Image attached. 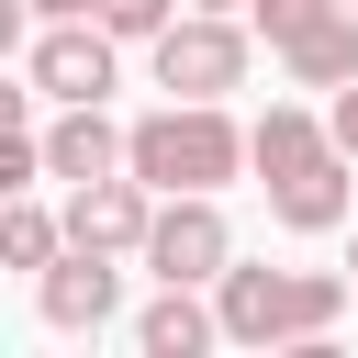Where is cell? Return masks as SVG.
<instances>
[{
    "label": "cell",
    "instance_id": "cell-1",
    "mask_svg": "<svg viewBox=\"0 0 358 358\" xmlns=\"http://www.w3.org/2000/svg\"><path fill=\"white\" fill-rule=\"evenodd\" d=\"M213 313H224L235 347H313L347 313V280L336 268H224L213 280Z\"/></svg>",
    "mask_w": 358,
    "mask_h": 358
},
{
    "label": "cell",
    "instance_id": "cell-2",
    "mask_svg": "<svg viewBox=\"0 0 358 358\" xmlns=\"http://www.w3.org/2000/svg\"><path fill=\"white\" fill-rule=\"evenodd\" d=\"M145 190H224L235 168H257L246 157V134L224 123V101H168V112H145L134 123V157H123Z\"/></svg>",
    "mask_w": 358,
    "mask_h": 358
},
{
    "label": "cell",
    "instance_id": "cell-3",
    "mask_svg": "<svg viewBox=\"0 0 358 358\" xmlns=\"http://www.w3.org/2000/svg\"><path fill=\"white\" fill-rule=\"evenodd\" d=\"M246 78V34L224 22V11H179L168 34H157V90L168 101H224Z\"/></svg>",
    "mask_w": 358,
    "mask_h": 358
},
{
    "label": "cell",
    "instance_id": "cell-4",
    "mask_svg": "<svg viewBox=\"0 0 358 358\" xmlns=\"http://www.w3.org/2000/svg\"><path fill=\"white\" fill-rule=\"evenodd\" d=\"M112 22L101 11H78V22H45L34 45H22V78H34V101H101L112 90Z\"/></svg>",
    "mask_w": 358,
    "mask_h": 358
},
{
    "label": "cell",
    "instance_id": "cell-5",
    "mask_svg": "<svg viewBox=\"0 0 358 358\" xmlns=\"http://www.w3.org/2000/svg\"><path fill=\"white\" fill-rule=\"evenodd\" d=\"M34 302H45V324H56V336H101V324H112V302H123V257L67 235V246L34 268Z\"/></svg>",
    "mask_w": 358,
    "mask_h": 358
},
{
    "label": "cell",
    "instance_id": "cell-6",
    "mask_svg": "<svg viewBox=\"0 0 358 358\" xmlns=\"http://www.w3.org/2000/svg\"><path fill=\"white\" fill-rule=\"evenodd\" d=\"M145 268H157V280H224V268H235V235H224L213 190H157V235H145Z\"/></svg>",
    "mask_w": 358,
    "mask_h": 358
},
{
    "label": "cell",
    "instance_id": "cell-7",
    "mask_svg": "<svg viewBox=\"0 0 358 358\" xmlns=\"http://www.w3.org/2000/svg\"><path fill=\"white\" fill-rule=\"evenodd\" d=\"M67 235H78V246H112V257H145V235H157V190H145L134 168L78 179V190H67Z\"/></svg>",
    "mask_w": 358,
    "mask_h": 358
},
{
    "label": "cell",
    "instance_id": "cell-8",
    "mask_svg": "<svg viewBox=\"0 0 358 358\" xmlns=\"http://www.w3.org/2000/svg\"><path fill=\"white\" fill-rule=\"evenodd\" d=\"M134 157V134H112V112L101 101H56V123H45V168L78 190V179H112Z\"/></svg>",
    "mask_w": 358,
    "mask_h": 358
},
{
    "label": "cell",
    "instance_id": "cell-9",
    "mask_svg": "<svg viewBox=\"0 0 358 358\" xmlns=\"http://www.w3.org/2000/svg\"><path fill=\"white\" fill-rule=\"evenodd\" d=\"M347 168H358L347 145H324V157L280 168V179H268V213H280L291 235H336V224H347Z\"/></svg>",
    "mask_w": 358,
    "mask_h": 358
},
{
    "label": "cell",
    "instance_id": "cell-10",
    "mask_svg": "<svg viewBox=\"0 0 358 358\" xmlns=\"http://www.w3.org/2000/svg\"><path fill=\"white\" fill-rule=\"evenodd\" d=\"M190 291H201V280H168V291L134 313V347H145V358H201V347L224 336V313H201Z\"/></svg>",
    "mask_w": 358,
    "mask_h": 358
},
{
    "label": "cell",
    "instance_id": "cell-11",
    "mask_svg": "<svg viewBox=\"0 0 358 358\" xmlns=\"http://www.w3.org/2000/svg\"><path fill=\"white\" fill-rule=\"evenodd\" d=\"M336 145V123H313L302 101H268L257 123H246V157H257V179H280V168H302V157H324Z\"/></svg>",
    "mask_w": 358,
    "mask_h": 358
},
{
    "label": "cell",
    "instance_id": "cell-12",
    "mask_svg": "<svg viewBox=\"0 0 358 358\" xmlns=\"http://www.w3.org/2000/svg\"><path fill=\"white\" fill-rule=\"evenodd\" d=\"M280 67H291L302 90H347V78H358V11H324L302 45H280Z\"/></svg>",
    "mask_w": 358,
    "mask_h": 358
},
{
    "label": "cell",
    "instance_id": "cell-13",
    "mask_svg": "<svg viewBox=\"0 0 358 358\" xmlns=\"http://www.w3.org/2000/svg\"><path fill=\"white\" fill-rule=\"evenodd\" d=\"M56 246H67V224H56L34 190H11V213H0V268H45Z\"/></svg>",
    "mask_w": 358,
    "mask_h": 358
},
{
    "label": "cell",
    "instance_id": "cell-14",
    "mask_svg": "<svg viewBox=\"0 0 358 358\" xmlns=\"http://www.w3.org/2000/svg\"><path fill=\"white\" fill-rule=\"evenodd\" d=\"M90 11H101V22L123 34V45H157V34H168V22H179L190 0H90Z\"/></svg>",
    "mask_w": 358,
    "mask_h": 358
},
{
    "label": "cell",
    "instance_id": "cell-15",
    "mask_svg": "<svg viewBox=\"0 0 358 358\" xmlns=\"http://www.w3.org/2000/svg\"><path fill=\"white\" fill-rule=\"evenodd\" d=\"M246 11H257V34H268V45H302V34H313L324 11H347V0H246Z\"/></svg>",
    "mask_w": 358,
    "mask_h": 358
},
{
    "label": "cell",
    "instance_id": "cell-16",
    "mask_svg": "<svg viewBox=\"0 0 358 358\" xmlns=\"http://www.w3.org/2000/svg\"><path fill=\"white\" fill-rule=\"evenodd\" d=\"M324 123H336V145H347V157H358V78H347V90H336V112H324Z\"/></svg>",
    "mask_w": 358,
    "mask_h": 358
},
{
    "label": "cell",
    "instance_id": "cell-17",
    "mask_svg": "<svg viewBox=\"0 0 358 358\" xmlns=\"http://www.w3.org/2000/svg\"><path fill=\"white\" fill-rule=\"evenodd\" d=\"M22 11H45V22H78V11H90V0H22Z\"/></svg>",
    "mask_w": 358,
    "mask_h": 358
},
{
    "label": "cell",
    "instance_id": "cell-18",
    "mask_svg": "<svg viewBox=\"0 0 358 358\" xmlns=\"http://www.w3.org/2000/svg\"><path fill=\"white\" fill-rule=\"evenodd\" d=\"M190 11H235V0H190Z\"/></svg>",
    "mask_w": 358,
    "mask_h": 358
},
{
    "label": "cell",
    "instance_id": "cell-19",
    "mask_svg": "<svg viewBox=\"0 0 358 358\" xmlns=\"http://www.w3.org/2000/svg\"><path fill=\"white\" fill-rule=\"evenodd\" d=\"M347 268H358V246H347Z\"/></svg>",
    "mask_w": 358,
    "mask_h": 358
},
{
    "label": "cell",
    "instance_id": "cell-20",
    "mask_svg": "<svg viewBox=\"0 0 358 358\" xmlns=\"http://www.w3.org/2000/svg\"><path fill=\"white\" fill-rule=\"evenodd\" d=\"M347 11H358V0H347Z\"/></svg>",
    "mask_w": 358,
    "mask_h": 358
}]
</instances>
